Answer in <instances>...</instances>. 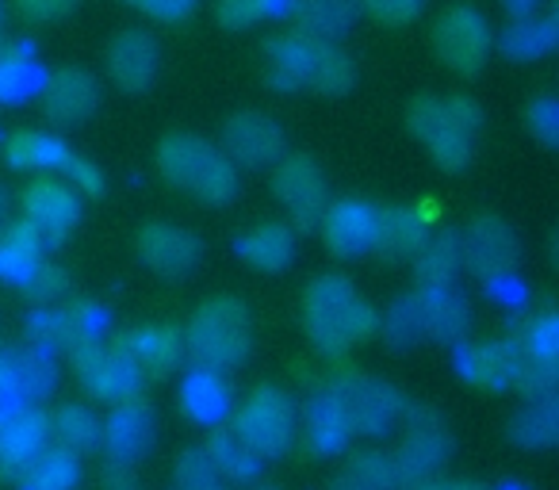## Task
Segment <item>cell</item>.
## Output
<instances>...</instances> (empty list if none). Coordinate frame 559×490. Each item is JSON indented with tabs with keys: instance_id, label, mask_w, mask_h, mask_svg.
<instances>
[{
	"instance_id": "obj_11",
	"label": "cell",
	"mask_w": 559,
	"mask_h": 490,
	"mask_svg": "<svg viewBox=\"0 0 559 490\" xmlns=\"http://www.w3.org/2000/svg\"><path fill=\"white\" fill-rule=\"evenodd\" d=\"M460 253L464 268H472L479 280H506L518 265V234L502 218L479 215L467 234H460Z\"/></svg>"
},
{
	"instance_id": "obj_28",
	"label": "cell",
	"mask_w": 559,
	"mask_h": 490,
	"mask_svg": "<svg viewBox=\"0 0 559 490\" xmlns=\"http://www.w3.org/2000/svg\"><path fill=\"white\" fill-rule=\"evenodd\" d=\"M460 268H464V253H460L456 230H444V234H437V238H426V246L414 253V273H418L421 288H452Z\"/></svg>"
},
{
	"instance_id": "obj_41",
	"label": "cell",
	"mask_w": 559,
	"mask_h": 490,
	"mask_svg": "<svg viewBox=\"0 0 559 490\" xmlns=\"http://www.w3.org/2000/svg\"><path fill=\"white\" fill-rule=\"evenodd\" d=\"M177 490H226V479L203 449L185 452L177 459Z\"/></svg>"
},
{
	"instance_id": "obj_16",
	"label": "cell",
	"mask_w": 559,
	"mask_h": 490,
	"mask_svg": "<svg viewBox=\"0 0 559 490\" xmlns=\"http://www.w3.org/2000/svg\"><path fill=\"white\" fill-rule=\"evenodd\" d=\"M154 441V410H150L142 398H127L111 410V418L104 421L100 444L108 449L111 467H123L131 471L134 459H142V452Z\"/></svg>"
},
{
	"instance_id": "obj_4",
	"label": "cell",
	"mask_w": 559,
	"mask_h": 490,
	"mask_svg": "<svg viewBox=\"0 0 559 490\" xmlns=\"http://www.w3.org/2000/svg\"><path fill=\"white\" fill-rule=\"evenodd\" d=\"M253 349V334H249V311L241 299L215 296L195 311L192 326L185 334V352L192 357L195 368L203 372H234Z\"/></svg>"
},
{
	"instance_id": "obj_27",
	"label": "cell",
	"mask_w": 559,
	"mask_h": 490,
	"mask_svg": "<svg viewBox=\"0 0 559 490\" xmlns=\"http://www.w3.org/2000/svg\"><path fill=\"white\" fill-rule=\"evenodd\" d=\"M47 234L39 226L24 223H12L9 230L0 234V276H12V280L24 284L27 273L35 265H43V253H47Z\"/></svg>"
},
{
	"instance_id": "obj_46",
	"label": "cell",
	"mask_w": 559,
	"mask_h": 490,
	"mask_svg": "<svg viewBox=\"0 0 559 490\" xmlns=\"http://www.w3.org/2000/svg\"><path fill=\"white\" fill-rule=\"evenodd\" d=\"M421 4L426 0H360V9H368L383 24H406V20L418 16Z\"/></svg>"
},
{
	"instance_id": "obj_54",
	"label": "cell",
	"mask_w": 559,
	"mask_h": 490,
	"mask_svg": "<svg viewBox=\"0 0 559 490\" xmlns=\"http://www.w3.org/2000/svg\"><path fill=\"white\" fill-rule=\"evenodd\" d=\"M4 215H9V192L0 188V223H4Z\"/></svg>"
},
{
	"instance_id": "obj_10",
	"label": "cell",
	"mask_w": 559,
	"mask_h": 490,
	"mask_svg": "<svg viewBox=\"0 0 559 490\" xmlns=\"http://www.w3.org/2000/svg\"><path fill=\"white\" fill-rule=\"evenodd\" d=\"M272 192L292 211L299 230H311L326 211V177L307 154L280 157L276 172H272Z\"/></svg>"
},
{
	"instance_id": "obj_9",
	"label": "cell",
	"mask_w": 559,
	"mask_h": 490,
	"mask_svg": "<svg viewBox=\"0 0 559 490\" xmlns=\"http://www.w3.org/2000/svg\"><path fill=\"white\" fill-rule=\"evenodd\" d=\"M449 456H452V437L444 433L437 414L411 421V433H406L403 449L391 459V464H395V482L411 490L429 487V482L437 479V471L449 464Z\"/></svg>"
},
{
	"instance_id": "obj_25",
	"label": "cell",
	"mask_w": 559,
	"mask_h": 490,
	"mask_svg": "<svg viewBox=\"0 0 559 490\" xmlns=\"http://www.w3.org/2000/svg\"><path fill=\"white\" fill-rule=\"evenodd\" d=\"M429 238V226H426V215L414 207H391V211H380V230H376V250L383 258H414V253L426 246Z\"/></svg>"
},
{
	"instance_id": "obj_32",
	"label": "cell",
	"mask_w": 559,
	"mask_h": 490,
	"mask_svg": "<svg viewBox=\"0 0 559 490\" xmlns=\"http://www.w3.org/2000/svg\"><path fill=\"white\" fill-rule=\"evenodd\" d=\"M395 464L383 452H357L345 459L330 490H395Z\"/></svg>"
},
{
	"instance_id": "obj_15",
	"label": "cell",
	"mask_w": 559,
	"mask_h": 490,
	"mask_svg": "<svg viewBox=\"0 0 559 490\" xmlns=\"http://www.w3.org/2000/svg\"><path fill=\"white\" fill-rule=\"evenodd\" d=\"M376 230H380V211L365 200H337L322 211V238L337 258H360L376 250Z\"/></svg>"
},
{
	"instance_id": "obj_3",
	"label": "cell",
	"mask_w": 559,
	"mask_h": 490,
	"mask_svg": "<svg viewBox=\"0 0 559 490\" xmlns=\"http://www.w3.org/2000/svg\"><path fill=\"white\" fill-rule=\"evenodd\" d=\"M411 131L426 142L433 162L441 169L456 172L472 165L475 142L483 131V111L467 96H452V100H437V96H418L411 104Z\"/></svg>"
},
{
	"instance_id": "obj_19",
	"label": "cell",
	"mask_w": 559,
	"mask_h": 490,
	"mask_svg": "<svg viewBox=\"0 0 559 490\" xmlns=\"http://www.w3.org/2000/svg\"><path fill=\"white\" fill-rule=\"evenodd\" d=\"M24 211H27V223L39 226L50 246L62 241L81 218V203L73 195V188L58 184V180H35V184H27Z\"/></svg>"
},
{
	"instance_id": "obj_44",
	"label": "cell",
	"mask_w": 559,
	"mask_h": 490,
	"mask_svg": "<svg viewBox=\"0 0 559 490\" xmlns=\"http://www.w3.org/2000/svg\"><path fill=\"white\" fill-rule=\"evenodd\" d=\"M525 119H528V131H533L544 146H556V142H559V104H556V96H536V100L528 104Z\"/></svg>"
},
{
	"instance_id": "obj_14",
	"label": "cell",
	"mask_w": 559,
	"mask_h": 490,
	"mask_svg": "<svg viewBox=\"0 0 559 490\" xmlns=\"http://www.w3.org/2000/svg\"><path fill=\"white\" fill-rule=\"evenodd\" d=\"M139 258L154 268L165 280H185L200 268L203 261V241L192 230L173 223H146L139 230Z\"/></svg>"
},
{
	"instance_id": "obj_50",
	"label": "cell",
	"mask_w": 559,
	"mask_h": 490,
	"mask_svg": "<svg viewBox=\"0 0 559 490\" xmlns=\"http://www.w3.org/2000/svg\"><path fill=\"white\" fill-rule=\"evenodd\" d=\"M502 4H506V12H510L513 20H533L540 0H502Z\"/></svg>"
},
{
	"instance_id": "obj_39",
	"label": "cell",
	"mask_w": 559,
	"mask_h": 490,
	"mask_svg": "<svg viewBox=\"0 0 559 490\" xmlns=\"http://www.w3.org/2000/svg\"><path fill=\"white\" fill-rule=\"evenodd\" d=\"M203 452L211 456V464L218 467V475H223V479H234V482H249V479H253L257 456L234 433H215Z\"/></svg>"
},
{
	"instance_id": "obj_23",
	"label": "cell",
	"mask_w": 559,
	"mask_h": 490,
	"mask_svg": "<svg viewBox=\"0 0 559 490\" xmlns=\"http://www.w3.org/2000/svg\"><path fill=\"white\" fill-rule=\"evenodd\" d=\"M360 20V0H299L296 24L299 35L314 43H334Z\"/></svg>"
},
{
	"instance_id": "obj_47",
	"label": "cell",
	"mask_w": 559,
	"mask_h": 490,
	"mask_svg": "<svg viewBox=\"0 0 559 490\" xmlns=\"http://www.w3.org/2000/svg\"><path fill=\"white\" fill-rule=\"evenodd\" d=\"M62 169L70 172V180L81 188V192H88V195H100V192H104V172L96 169L93 162H85V157L66 154V157H62Z\"/></svg>"
},
{
	"instance_id": "obj_49",
	"label": "cell",
	"mask_w": 559,
	"mask_h": 490,
	"mask_svg": "<svg viewBox=\"0 0 559 490\" xmlns=\"http://www.w3.org/2000/svg\"><path fill=\"white\" fill-rule=\"evenodd\" d=\"M131 4H139L142 12L157 20H185L195 9V0H131Z\"/></svg>"
},
{
	"instance_id": "obj_33",
	"label": "cell",
	"mask_w": 559,
	"mask_h": 490,
	"mask_svg": "<svg viewBox=\"0 0 559 490\" xmlns=\"http://www.w3.org/2000/svg\"><path fill=\"white\" fill-rule=\"evenodd\" d=\"M498 47L513 62H533L556 47V20H513L498 39Z\"/></svg>"
},
{
	"instance_id": "obj_52",
	"label": "cell",
	"mask_w": 559,
	"mask_h": 490,
	"mask_svg": "<svg viewBox=\"0 0 559 490\" xmlns=\"http://www.w3.org/2000/svg\"><path fill=\"white\" fill-rule=\"evenodd\" d=\"M421 490H483L479 482H467V479H433L429 487Z\"/></svg>"
},
{
	"instance_id": "obj_38",
	"label": "cell",
	"mask_w": 559,
	"mask_h": 490,
	"mask_svg": "<svg viewBox=\"0 0 559 490\" xmlns=\"http://www.w3.org/2000/svg\"><path fill=\"white\" fill-rule=\"evenodd\" d=\"M9 165L12 169H47V165H62L66 146L55 139V134L43 131H20L9 139Z\"/></svg>"
},
{
	"instance_id": "obj_26",
	"label": "cell",
	"mask_w": 559,
	"mask_h": 490,
	"mask_svg": "<svg viewBox=\"0 0 559 490\" xmlns=\"http://www.w3.org/2000/svg\"><path fill=\"white\" fill-rule=\"evenodd\" d=\"M119 345L131 352V360L142 372H169L185 357V337L169 326H142L134 334H127Z\"/></svg>"
},
{
	"instance_id": "obj_21",
	"label": "cell",
	"mask_w": 559,
	"mask_h": 490,
	"mask_svg": "<svg viewBox=\"0 0 559 490\" xmlns=\"http://www.w3.org/2000/svg\"><path fill=\"white\" fill-rule=\"evenodd\" d=\"M314 55H319V43L307 39V35H276L264 47L269 58V81L284 93H299L307 88L314 70Z\"/></svg>"
},
{
	"instance_id": "obj_43",
	"label": "cell",
	"mask_w": 559,
	"mask_h": 490,
	"mask_svg": "<svg viewBox=\"0 0 559 490\" xmlns=\"http://www.w3.org/2000/svg\"><path fill=\"white\" fill-rule=\"evenodd\" d=\"M24 288L32 291L35 303H58V299L70 291V276L55 265H35L32 273H27Z\"/></svg>"
},
{
	"instance_id": "obj_42",
	"label": "cell",
	"mask_w": 559,
	"mask_h": 490,
	"mask_svg": "<svg viewBox=\"0 0 559 490\" xmlns=\"http://www.w3.org/2000/svg\"><path fill=\"white\" fill-rule=\"evenodd\" d=\"M269 12H276V0H223L218 24L230 27V32H246V27L261 24Z\"/></svg>"
},
{
	"instance_id": "obj_45",
	"label": "cell",
	"mask_w": 559,
	"mask_h": 490,
	"mask_svg": "<svg viewBox=\"0 0 559 490\" xmlns=\"http://www.w3.org/2000/svg\"><path fill=\"white\" fill-rule=\"evenodd\" d=\"M27 58L16 55V50H0V96H20L27 88V77H32V70H27Z\"/></svg>"
},
{
	"instance_id": "obj_36",
	"label": "cell",
	"mask_w": 559,
	"mask_h": 490,
	"mask_svg": "<svg viewBox=\"0 0 559 490\" xmlns=\"http://www.w3.org/2000/svg\"><path fill=\"white\" fill-rule=\"evenodd\" d=\"M357 81V65L345 50H337L334 43H319V55H314V70L307 88L322 96H345Z\"/></svg>"
},
{
	"instance_id": "obj_5",
	"label": "cell",
	"mask_w": 559,
	"mask_h": 490,
	"mask_svg": "<svg viewBox=\"0 0 559 490\" xmlns=\"http://www.w3.org/2000/svg\"><path fill=\"white\" fill-rule=\"evenodd\" d=\"M296 403L280 387H257L253 395L241 403L238 418H234V437L253 452L257 459L284 456L296 441Z\"/></svg>"
},
{
	"instance_id": "obj_34",
	"label": "cell",
	"mask_w": 559,
	"mask_h": 490,
	"mask_svg": "<svg viewBox=\"0 0 559 490\" xmlns=\"http://www.w3.org/2000/svg\"><path fill=\"white\" fill-rule=\"evenodd\" d=\"M510 437L521 449H551L559 437V414H556V398H533L525 410L513 418Z\"/></svg>"
},
{
	"instance_id": "obj_37",
	"label": "cell",
	"mask_w": 559,
	"mask_h": 490,
	"mask_svg": "<svg viewBox=\"0 0 559 490\" xmlns=\"http://www.w3.org/2000/svg\"><path fill=\"white\" fill-rule=\"evenodd\" d=\"M50 429L62 437V449L73 452V456H81V452H96L100 449V437H104L100 418H96L93 410H85V406H62Z\"/></svg>"
},
{
	"instance_id": "obj_30",
	"label": "cell",
	"mask_w": 559,
	"mask_h": 490,
	"mask_svg": "<svg viewBox=\"0 0 559 490\" xmlns=\"http://www.w3.org/2000/svg\"><path fill=\"white\" fill-rule=\"evenodd\" d=\"M307 437H311V449H319L322 456L342 452L345 441L353 437L349 421H345V414L337 410V403L326 395V391L314 395L311 406H307Z\"/></svg>"
},
{
	"instance_id": "obj_7",
	"label": "cell",
	"mask_w": 559,
	"mask_h": 490,
	"mask_svg": "<svg viewBox=\"0 0 559 490\" xmlns=\"http://www.w3.org/2000/svg\"><path fill=\"white\" fill-rule=\"evenodd\" d=\"M326 395L345 414L353 433H383L403 414V398H399V391L391 383L372 380V375H360V372L334 380L326 387Z\"/></svg>"
},
{
	"instance_id": "obj_24",
	"label": "cell",
	"mask_w": 559,
	"mask_h": 490,
	"mask_svg": "<svg viewBox=\"0 0 559 490\" xmlns=\"http://www.w3.org/2000/svg\"><path fill=\"white\" fill-rule=\"evenodd\" d=\"M238 250L261 273H284L296 261V230L284 223H261L241 238Z\"/></svg>"
},
{
	"instance_id": "obj_29",
	"label": "cell",
	"mask_w": 559,
	"mask_h": 490,
	"mask_svg": "<svg viewBox=\"0 0 559 490\" xmlns=\"http://www.w3.org/2000/svg\"><path fill=\"white\" fill-rule=\"evenodd\" d=\"M185 410L192 414L200 426H218V421L226 418V410H230V391H226L223 375L195 368L185 383Z\"/></svg>"
},
{
	"instance_id": "obj_48",
	"label": "cell",
	"mask_w": 559,
	"mask_h": 490,
	"mask_svg": "<svg viewBox=\"0 0 559 490\" xmlns=\"http://www.w3.org/2000/svg\"><path fill=\"white\" fill-rule=\"evenodd\" d=\"M81 0H20V9L32 20H62L78 9Z\"/></svg>"
},
{
	"instance_id": "obj_1",
	"label": "cell",
	"mask_w": 559,
	"mask_h": 490,
	"mask_svg": "<svg viewBox=\"0 0 559 490\" xmlns=\"http://www.w3.org/2000/svg\"><path fill=\"white\" fill-rule=\"evenodd\" d=\"M157 169L173 188L203 203H230L238 195V165L200 134H165L157 142Z\"/></svg>"
},
{
	"instance_id": "obj_18",
	"label": "cell",
	"mask_w": 559,
	"mask_h": 490,
	"mask_svg": "<svg viewBox=\"0 0 559 490\" xmlns=\"http://www.w3.org/2000/svg\"><path fill=\"white\" fill-rule=\"evenodd\" d=\"M162 65V47L150 32H119L108 47V70L119 88L146 93Z\"/></svg>"
},
{
	"instance_id": "obj_51",
	"label": "cell",
	"mask_w": 559,
	"mask_h": 490,
	"mask_svg": "<svg viewBox=\"0 0 559 490\" xmlns=\"http://www.w3.org/2000/svg\"><path fill=\"white\" fill-rule=\"evenodd\" d=\"M12 391V352L0 349V398H9Z\"/></svg>"
},
{
	"instance_id": "obj_53",
	"label": "cell",
	"mask_w": 559,
	"mask_h": 490,
	"mask_svg": "<svg viewBox=\"0 0 559 490\" xmlns=\"http://www.w3.org/2000/svg\"><path fill=\"white\" fill-rule=\"evenodd\" d=\"M238 490H276L269 479H249V482H238Z\"/></svg>"
},
{
	"instance_id": "obj_35",
	"label": "cell",
	"mask_w": 559,
	"mask_h": 490,
	"mask_svg": "<svg viewBox=\"0 0 559 490\" xmlns=\"http://www.w3.org/2000/svg\"><path fill=\"white\" fill-rule=\"evenodd\" d=\"M55 360L47 352L32 349V352H12V391L9 398H20V403H32V398L50 395L55 387Z\"/></svg>"
},
{
	"instance_id": "obj_6",
	"label": "cell",
	"mask_w": 559,
	"mask_h": 490,
	"mask_svg": "<svg viewBox=\"0 0 559 490\" xmlns=\"http://www.w3.org/2000/svg\"><path fill=\"white\" fill-rule=\"evenodd\" d=\"M433 50L449 70L479 73L487 65L490 50H495V32H490L483 12L460 4V9H449L433 24Z\"/></svg>"
},
{
	"instance_id": "obj_17",
	"label": "cell",
	"mask_w": 559,
	"mask_h": 490,
	"mask_svg": "<svg viewBox=\"0 0 559 490\" xmlns=\"http://www.w3.org/2000/svg\"><path fill=\"white\" fill-rule=\"evenodd\" d=\"M96 108H100V81L88 70H78V65L55 73L47 93H43V111L58 127L85 123V119H93Z\"/></svg>"
},
{
	"instance_id": "obj_2",
	"label": "cell",
	"mask_w": 559,
	"mask_h": 490,
	"mask_svg": "<svg viewBox=\"0 0 559 490\" xmlns=\"http://www.w3.org/2000/svg\"><path fill=\"white\" fill-rule=\"evenodd\" d=\"M307 334L322 352L337 357L376 334V311L345 276H319L307 288Z\"/></svg>"
},
{
	"instance_id": "obj_12",
	"label": "cell",
	"mask_w": 559,
	"mask_h": 490,
	"mask_svg": "<svg viewBox=\"0 0 559 490\" xmlns=\"http://www.w3.org/2000/svg\"><path fill=\"white\" fill-rule=\"evenodd\" d=\"M223 150L230 165L261 169V165H276L284 157L288 139H284V127L264 111H238L223 123Z\"/></svg>"
},
{
	"instance_id": "obj_40",
	"label": "cell",
	"mask_w": 559,
	"mask_h": 490,
	"mask_svg": "<svg viewBox=\"0 0 559 490\" xmlns=\"http://www.w3.org/2000/svg\"><path fill=\"white\" fill-rule=\"evenodd\" d=\"M383 334V342L395 345V349H411V345H418L421 337V319H418V299L406 296V299H395L391 303V311L383 314V322H376Z\"/></svg>"
},
{
	"instance_id": "obj_20",
	"label": "cell",
	"mask_w": 559,
	"mask_h": 490,
	"mask_svg": "<svg viewBox=\"0 0 559 490\" xmlns=\"http://www.w3.org/2000/svg\"><path fill=\"white\" fill-rule=\"evenodd\" d=\"M414 299H418L421 334L441 345L464 342L467 326H472V303L456 288H421Z\"/></svg>"
},
{
	"instance_id": "obj_31",
	"label": "cell",
	"mask_w": 559,
	"mask_h": 490,
	"mask_svg": "<svg viewBox=\"0 0 559 490\" xmlns=\"http://www.w3.org/2000/svg\"><path fill=\"white\" fill-rule=\"evenodd\" d=\"M78 482V456L58 449H43L32 464L20 471V490H73Z\"/></svg>"
},
{
	"instance_id": "obj_22",
	"label": "cell",
	"mask_w": 559,
	"mask_h": 490,
	"mask_svg": "<svg viewBox=\"0 0 559 490\" xmlns=\"http://www.w3.org/2000/svg\"><path fill=\"white\" fill-rule=\"evenodd\" d=\"M521 364H525V352L518 342H487L464 357V372L487 391L518 387Z\"/></svg>"
},
{
	"instance_id": "obj_13",
	"label": "cell",
	"mask_w": 559,
	"mask_h": 490,
	"mask_svg": "<svg viewBox=\"0 0 559 490\" xmlns=\"http://www.w3.org/2000/svg\"><path fill=\"white\" fill-rule=\"evenodd\" d=\"M50 441V421L39 406L20 398H0V467L24 471Z\"/></svg>"
},
{
	"instance_id": "obj_8",
	"label": "cell",
	"mask_w": 559,
	"mask_h": 490,
	"mask_svg": "<svg viewBox=\"0 0 559 490\" xmlns=\"http://www.w3.org/2000/svg\"><path fill=\"white\" fill-rule=\"evenodd\" d=\"M73 357V368L81 372L85 387L93 391L96 398H108V403H127L134 398L142 383V368L131 360V352L123 345H81V349L70 352Z\"/></svg>"
}]
</instances>
